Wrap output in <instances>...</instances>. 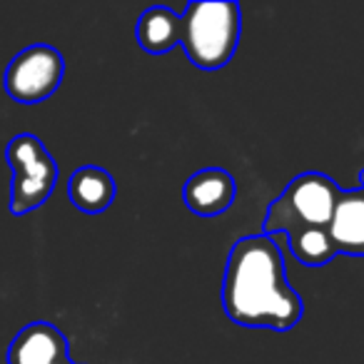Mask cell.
Segmentation results:
<instances>
[{
  "mask_svg": "<svg viewBox=\"0 0 364 364\" xmlns=\"http://www.w3.org/2000/svg\"><path fill=\"white\" fill-rule=\"evenodd\" d=\"M359 180L362 185L357 190H342L329 228L339 255L349 257H364V170Z\"/></svg>",
  "mask_w": 364,
  "mask_h": 364,
  "instance_id": "cell-8",
  "label": "cell"
},
{
  "mask_svg": "<svg viewBox=\"0 0 364 364\" xmlns=\"http://www.w3.org/2000/svg\"><path fill=\"white\" fill-rule=\"evenodd\" d=\"M8 364H73L68 337L50 322H33L16 334Z\"/></svg>",
  "mask_w": 364,
  "mask_h": 364,
  "instance_id": "cell-7",
  "label": "cell"
},
{
  "mask_svg": "<svg viewBox=\"0 0 364 364\" xmlns=\"http://www.w3.org/2000/svg\"><path fill=\"white\" fill-rule=\"evenodd\" d=\"M68 195L77 210L87 215H100L112 205L117 195V185L107 170L97 165L77 167L68 180Z\"/></svg>",
  "mask_w": 364,
  "mask_h": 364,
  "instance_id": "cell-9",
  "label": "cell"
},
{
  "mask_svg": "<svg viewBox=\"0 0 364 364\" xmlns=\"http://www.w3.org/2000/svg\"><path fill=\"white\" fill-rule=\"evenodd\" d=\"M237 198V182L223 167H205L190 175L182 190V200L190 213L200 218H218L228 213Z\"/></svg>",
  "mask_w": 364,
  "mask_h": 364,
  "instance_id": "cell-6",
  "label": "cell"
},
{
  "mask_svg": "<svg viewBox=\"0 0 364 364\" xmlns=\"http://www.w3.org/2000/svg\"><path fill=\"white\" fill-rule=\"evenodd\" d=\"M242 33V8L237 3L193 0L182 13V50L200 70H220L232 60Z\"/></svg>",
  "mask_w": 364,
  "mask_h": 364,
  "instance_id": "cell-2",
  "label": "cell"
},
{
  "mask_svg": "<svg viewBox=\"0 0 364 364\" xmlns=\"http://www.w3.org/2000/svg\"><path fill=\"white\" fill-rule=\"evenodd\" d=\"M73 364H75V362H73Z\"/></svg>",
  "mask_w": 364,
  "mask_h": 364,
  "instance_id": "cell-12",
  "label": "cell"
},
{
  "mask_svg": "<svg viewBox=\"0 0 364 364\" xmlns=\"http://www.w3.org/2000/svg\"><path fill=\"white\" fill-rule=\"evenodd\" d=\"M287 242L294 257L307 267L327 264L339 255L337 245L332 240V230H304L294 237H287Z\"/></svg>",
  "mask_w": 364,
  "mask_h": 364,
  "instance_id": "cell-11",
  "label": "cell"
},
{
  "mask_svg": "<svg viewBox=\"0 0 364 364\" xmlns=\"http://www.w3.org/2000/svg\"><path fill=\"white\" fill-rule=\"evenodd\" d=\"M339 198H342V188L329 175L302 172L269 205L262 232L294 237L304 230H329Z\"/></svg>",
  "mask_w": 364,
  "mask_h": 364,
  "instance_id": "cell-3",
  "label": "cell"
},
{
  "mask_svg": "<svg viewBox=\"0 0 364 364\" xmlns=\"http://www.w3.org/2000/svg\"><path fill=\"white\" fill-rule=\"evenodd\" d=\"M65 77V58L53 46H31L11 60L6 70V92L16 102L36 105L53 95Z\"/></svg>",
  "mask_w": 364,
  "mask_h": 364,
  "instance_id": "cell-5",
  "label": "cell"
},
{
  "mask_svg": "<svg viewBox=\"0 0 364 364\" xmlns=\"http://www.w3.org/2000/svg\"><path fill=\"white\" fill-rule=\"evenodd\" d=\"M137 46L150 55H165L182 41V16L172 8L155 6L147 8L135 26Z\"/></svg>",
  "mask_w": 364,
  "mask_h": 364,
  "instance_id": "cell-10",
  "label": "cell"
},
{
  "mask_svg": "<svg viewBox=\"0 0 364 364\" xmlns=\"http://www.w3.org/2000/svg\"><path fill=\"white\" fill-rule=\"evenodd\" d=\"M225 314L240 327L289 332L304 314L302 297L287 282L277 237L250 235L232 245L223 282Z\"/></svg>",
  "mask_w": 364,
  "mask_h": 364,
  "instance_id": "cell-1",
  "label": "cell"
},
{
  "mask_svg": "<svg viewBox=\"0 0 364 364\" xmlns=\"http://www.w3.org/2000/svg\"><path fill=\"white\" fill-rule=\"evenodd\" d=\"M8 165L13 170L11 213L21 218L46 205L58 185V162L46 145L31 132L16 135L8 142Z\"/></svg>",
  "mask_w": 364,
  "mask_h": 364,
  "instance_id": "cell-4",
  "label": "cell"
}]
</instances>
